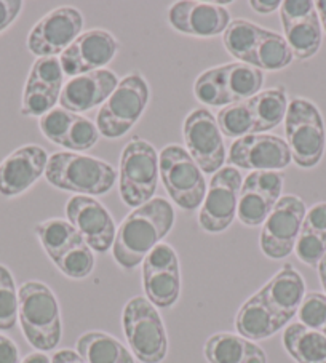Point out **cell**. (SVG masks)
Returning <instances> with one entry per match:
<instances>
[{"label": "cell", "instance_id": "obj_1", "mask_svg": "<svg viewBox=\"0 0 326 363\" xmlns=\"http://www.w3.org/2000/svg\"><path fill=\"white\" fill-rule=\"evenodd\" d=\"M174 208L168 200L154 197L125 218L116 234L112 256L125 271L142 264L146 256L170 234Z\"/></svg>", "mask_w": 326, "mask_h": 363}, {"label": "cell", "instance_id": "obj_2", "mask_svg": "<svg viewBox=\"0 0 326 363\" xmlns=\"http://www.w3.org/2000/svg\"><path fill=\"white\" fill-rule=\"evenodd\" d=\"M18 318L26 341L39 352L58 347L61 312L55 293L42 281L29 280L18 290Z\"/></svg>", "mask_w": 326, "mask_h": 363}, {"label": "cell", "instance_id": "obj_3", "mask_svg": "<svg viewBox=\"0 0 326 363\" xmlns=\"http://www.w3.org/2000/svg\"><path fill=\"white\" fill-rule=\"evenodd\" d=\"M43 177L56 189L90 197L108 194L114 187L118 174L108 162L67 151L48 157Z\"/></svg>", "mask_w": 326, "mask_h": 363}, {"label": "cell", "instance_id": "obj_4", "mask_svg": "<svg viewBox=\"0 0 326 363\" xmlns=\"http://www.w3.org/2000/svg\"><path fill=\"white\" fill-rule=\"evenodd\" d=\"M53 264L69 279H85L95 267V255L77 229L66 220L52 218L34 228Z\"/></svg>", "mask_w": 326, "mask_h": 363}, {"label": "cell", "instance_id": "obj_5", "mask_svg": "<svg viewBox=\"0 0 326 363\" xmlns=\"http://www.w3.org/2000/svg\"><path fill=\"white\" fill-rule=\"evenodd\" d=\"M123 333L131 352L141 363H160L168 354L165 325L155 306L144 296H135L125 304Z\"/></svg>", "mask_w": 326, "mask_h": 363}, {"label": "cell", "instance_id": "obj_6", "mask_svg": "<svg viewBox=\"0 0 326 363\" xmlns=\"http://www.w3.org/2000/svg\"><path fill=\"white\" fill-rule=\"evenodd\" d=\"M285 133L294 164L300 168L320 164L326 147V130L315 104L304 98L291 99L285 117Z\"/></svg>", "mask_w": 326, "mask_h": 363}, {"label": "cell", "instance_id": "obj_7", "mask_svg": "<svg viewBox=\"0 0 326 363\" xmlns=\"http://www.w3.org/2000/svg\"><path fill=\"white\" fill-rule=\"evenodd\" d=\"M159 174V154L152 144L141 138L125 144L118 168V191L123 203L137 208L152 200Z\"/></svg>", "mask_w": 326, "mask_h": 363}, {"label": "cell", "instance_id": "obj_8", "mask_svg": "<svg viewBox=\"0 0 326 363\" xmlns=\"http://www.w3.org/2000/svg\"><path fill=\"white\" fill-rule=\"evenodd\" d=\"M149 103V85L140 72H131L118 80L117 89L96 116L99 135L117 140L127 135L140 121Z\"/></svg>", "mask_w": 326, "mask_h": 363}, {"label": "cell", "instance_id": "obj_9", "mask_svg": "<svg viewBox=\"0 0 326 363\" xmlns=\"http://www.w3.org/2000/svg\"><path fill=\"white\" fill-rule=\"evenodd\" d=\"M159 170L168 196L179 208L197 210L206 196V181L187 149L168 144L159 155Z\"/></svg>", "mask_w": 326, "mask_h": 363}, {"label": "cell", "instance_id": "obj_10", "mask_svg": "<svg viewBox=\"0 0 326 363\" xmlns=\"http://www.w3.org/2000/svg\"><path fill=\"white\" fill-rule=\"evenodd\" d=\"M305 203L298 196H283L262 224L259 245L271 259H283L296 247L305 216Z\"/></svg>", "mask_w": 326, "mask_h": 363}, {"label": "cell", "instance_id": "obj_11", "mask_svg": "<svg viewBox=\"0 0 326 363\" xmlns=\"http://www.w3.org/2000/svg\"><path fill=\"white\" fill-rule=\"evenodd\" d=\"M242 184L243 178L235 167H224L213 174L198 213L200 228L219 234L234 223Z\"/></svg>", "mask_w": 326, "mask_h": 363}, {"label": "cell", "instance_id": "obj_12", "mask_svg": "<svg viewBox=\"0 0 326 363\" xmlns=\"http://www.w3.org/2000/svg\"><path fill=\"white\" fill-rule=\"evenodd\" d=\"M142 286L155 308L168 309L181 295L179 258L168 243H159L142 261Z\"/></svg>", "mask_w": 326, "mask_h": 363}, {"label": "cell", "instance_id": "obj_13", "mask_svg": "<svg viewBox=\"0 0 326 363\" xmlns=\"http://www.w3.org/2000/svg\"><path fill=\"white\" fill-rule=\"evenodd\" d=\"M183 136L187 152L206 174L219 172L225 162V146L216 118L205 108L193 109L186 117Z\"/></svg>", "mask_w": 326, "mask_h": 363}, {"label": "cell", "instance_id": "obj_14", "mask_svg": "<svg viewBox=\"0 0 326 363\" xmlns=\"http://www.w3.org/2000/svg\"><path fill=\"white\" fill-rule=\"evenodd\" d=\"M84 16L74 7H58L40 18L28 35L29 52L39 58L61 55L82 34Z\"/></svg>", "mask_w": 326, "mask_h": 363}, {"label": "cell", "instance_id": "obj_15", "mask_svg": "<svg viewBox=\"0 0 326 363\" xmlns=\"http://www.w3.org/2000/svg\"><path fill=\"white\" fill-rule=\"evenodd\" d=\"M227 160L237 170L279 172L290 165L293 159L283 138L261 133L247 135L232 143Z\"/></svg>", "mask_w": 326, "mask_h": 363}, {"label": "cell", "instance_id": "obj_16", "mask_svg": "<svg viewBox=\"0 0 326 363\" xmlns=\"http://www.w3.org/2000/svg\"><path fill=\"white\" fill-rule=\"evenodd\" d=\"M285 39L298 60H310L322 47V23L310 0H285L280 5Z\"/></svg>", "mask_w": 326, "mask_h": 363}, {"label": "cell", "instance_id": "obj_17", "mask_svg": "<svg viewBox=\"0 0 326 363\" xmlns=\"http://www.w3.org/2000/svg\"><path fill=\"white\" fill-rule=\"evenodd\" d=\"M66 216L93 252L106 253L114 245L117 234L114 218L98 200L74 196L66 205Z\"/></svg>", "mask_w": 326, "mask_h": 363}, {"label": "cell", "instance_id": "obj_18", "mask_svg": "<svg viewBox=\"0 0 326 363\" xmlns=\"http://www.w3.org/2000/svg\"><path fill=\"white\" fill-rule=\"evenodd\" d=\"M117 52L118 42L114 35L104 29H90L61 53L60 62L64 76L77 77L103 69L114 60Z\"/></svg>", "mask_w": 326, "mask_h": 363}, {"label": "cell", "instance_id": "obj_19", "mask_svg": "<svg viewBox=\"0 0 326 363\" xmlns=\"http://www.w3.org/2000/svg\"><path fill=\"white\" fill-rule=\"evenodd\" d=\"M285 178L280 172H252L243 181L238 197L237 216L244 226L264 224L281 199Z\"/></svg>", "mask_w": 326, "mask_h": 363}, {"label": "cell", "instance_id": "obj_20", "mask_svg": "<svg viewBox=\"0 0 326 363\" xmlns=\"http://www.w3.org/2000/svg\"><path fill=\"white\" fill-rule=\"evenodd\" d=\"M62 72L58 58H39L26 80L23 91L21 114L24 117H42L55 109L62 91Z\"/></svg>", "mask_w": 326, "mask_h": 363}, {"label": "cell", "instance_id": "obj_21", "mask_svg": "<svg viewBox=\"0 0 326 363\" xmlns=\"http://www.w3.org/2000/svg\"><path fill=\"white\" fill-rule=\"evenodd\" d=\"M48 154L42 146L26 144L7 155L0 164V196L16 197L45 174Z\"/></svg>", "mask_w": 326, "mask_h": 363}, {"label": "cell", "instance_id": "obj_22", "mask_svg": "<svg viewBox=\"0 0 326 363\" xmlns=\"http://www.w3.org/2000/svg\"><path fill=\"white\" fill-rule=\"evenodd\" d=\"M229 10L216 2L181 0L168 10V23L174 30L192 37H215L230 24Z\"/></svg>", "mask_w": 326, "mask_h": 363}, {"label": "cell", "instance_id": "obj_23", "mask_svg": "<svg viewBox=\"0 0 326 363\" xmlns=\"http://www.w3.org/2000/svg\"><path fill=\"white\" fill-rule=\"evenodd\" d=\"M39 127L43 136L61 147L71 149V152L91 149L99 140L96 123L62 108L52 109L42 116Z\"/></svg>", "mask_w": 326, "mask_h": 363}, {"label": "cell", "instance_id": "obj_24", "mask_svg": "<svg viewBox=\"0 0 326 363\" xmlns=\"http://www.w3.org/2000/svg\"><path fill=\"white\" fill-rule=\"evenodd\" d=\"M259 293L269 311L272 312L279 330H281L291 322L294 315H298L300 303L305 296V284L296 269L291 264H285L261 288Z\"/></svg>", "mask_w": 326, "mask_h": 363}, {"label": "cell", "instance_id": "obj_25", "mask_svg": "<svg viewBox=\"0 0 326 363\" xmlns=\"http://www.w3.org/2000/svg\"><path fill=\"white\" fill-rule=\"evenodd\" d=\"M117 85L118 79L109 69L82 74V76L72 77L62 86L60 104L62 109L74 112V114L90 111L108 101Z\"/></svg>", "mask_w": 326, "mask_h": 363}, {"label": "cell", "instance_id": "obj_26", "mask_svg": "<svg viewBox=\"0 0 326 363\" xmlns=\"http://www.w3.org/2000/svg\"><path fill=\"white\" fill-rule=\"evenodd\" d=\"M208 363H267V355L258 344L234 333L210 336L203 347Z\"/></svg>", "mask_w": 326, "mask_h": 363}, {"label": "cell", "instance_id": "obj_27", "mask_svg": "<svg viewBox=\"0 0 326 363\" xmlns=\"http://www.w3.org/2000/svg\"><path fill=\"white\" fill-rule=\"evenodd\" d=\"M249 116H252V135L267 133L285 121L288 111V96L283 86L259 91L258 95L247 99Z\"/></svg>", "mask_w": 326, "mask_h": 363}, {"label": "cell", "instance_id": "obj_28", "mask_svg": "<svg viewBox=\"0 0 326 363\" xmlns=\"http://www.w3.org/2000/svg\"><path fill=\"white\" fill-rule=\"evenodd\" d=\"M235 330L238 335L253 342L267 340L279 333L272 312L269 311L259 291L249 296L238 309L235 315Z\"/></svg>", "mask_w": 326, "mask_h": 363}, {"label": "cell", "instance_id": "obj_29", "mask_svg": "<svg viewBox=\"0 0 326 363\" xmlns=\"http://www.w3.org/2000/svg\"><path fill=\"white\" fill-rule=\"evenodd\" d=\"M75 349L86 363H136L135 357L117 337L103 331L84 333Z\"/></svg>", "mask_w": 326, "mask_h": 363}, {"label": "cell", "instance_id": "obj_30", "mask_svg": "<svg viewBox=\"0 0 326 363\" xmlns=\"http://www.w3.org/2000/svg\"><path fill=\"white\" fill-rule=\"evenodd\" d=\"M283 347L296 363H326V336L303 323L285 328Z\"/></svg>", "mask_w": 326, "mask_h": 363}, {"label": "cell", "instance_id": "obj_31", "mask_svg": "<svg viewBox=\"0 0 326 363\" xmlns=\"http://www.w3.org/2000/svg\"><path fill=\"white\" fill-rule=\"evenodd\" d=\"M293 58L294 55L285 35L264 29L254 48L249 66L259 69V71H280V69L290 66Z\"/></svg>", "mask_w": 326, "mask_h": 363}, {"label": "cell", "instance_id": "obj_32", "mask_svg": "<svg viewBox=\"0 0 326 363\" xmlns=\"http://www.w3.org/2000/svg\"><path fill=\"white\" fill-rule=\"evenodd\" d=\"M224 82L232 104L258 95L264 84V72L244 62L224 65Z\"/></svg>", "mask_w": 326, "mask_h": 363}, {"label": "cell", "instance_id": "obj_33", "mask_svg": "<svg viewBox=\"0 0 326 363\" xmlns=\"http://www.w3.org/2000/svg\"><path fill=\"white\" fill-rule=\"evenodd\" d=\"M264 29L249 23L248 20H232L223 33V43L227 52L240 62L249 65L254 48L258 45Z\"/></svg>", "mask_w": 326, "mask_h": 363}, {"label": "cell", "instance_id": "obj_34", "mask_svg": "<svg viewBox=\"0 0 326 363\" xmlns=\"http://www.w3.org/2000/svg\"><path fill=\"white\" fill-rule=\"evenodd\" d=\"M193 93L200 103L215 108H225L232 104L224 82V66L211 67L197 77Z\"/></svg>", "mask_w": 326, "mask_h": 363}, {"label": "cell", "instance_id": "obj_35", "mask_svg": "<svg viewBox=\"0 0 326 363\" xmlns=\"http://www.w3.org/2000/svg\"><path fill=\"white\" fill-rule=\"evenodd\" d=\"M216 122L223 136L238 140V138L252 135L253 123L252 116H249L247 99L240 103L225 106V108L219 111Z\"/></svg>", "mask_w": 326, "mask_h": 363}, {"label": "cell", "instance_id": "obj_36", "mask_svg": "<svg viewBox=\"0 0 326 363\" xmlns=\"http://www.w3.org/2000/svg\"><path fill=\"white\" fill-rule=\"evenodd\" d=\"M18 320V290L10 269L0 264V331L15 328Z\"/></svg>", "mask_w": 326, "mask_h": 363}, {"label": "cell", "instance_id": "obj_37", "mask_svg": "<svg viewBox=\"0 0 326 363\" xmlns=\"http://www.w3.org/2000/svg\"><path fill=\"white\" fill-rule=\"evenodd\" d=\"M298 317L299 323H303L304 327L322 333L326 325V295L317 291L307 293L300 303Z\"/></svg>", "mask_w": 326, "mask_h": 363}, {"label": "cell", "instance_id": "obj_38", "mask_svg": "<svg viewBox=\"0 0 326 363\" xmlns=\"http://www.w3.org/2000/svg\"><path fill=\"white\" fill-rule=\"evenodd\" d=\"M294 253L304 264L318 267V262L326 255V235L312 233L309 229L300 228Z\"/></svg>", "mask_w": 326, "mask_h": 363}, {"label": "cell", "instance_id": "obj_39", "mask_svg": "<svg viewBox=\"0 0 326 363\" xmlns=\"http://www.w3.org/2000/svg\"><path fill=\"white\" fill-rule=\"evenodd\" d=\"M303 229H309L312 233L326 235V202L313 205L312 208L305 213Z\"/></svg>", "mask_w": 326, "mask_h": 363}, {"label": "cell", "instance_id": "obj_40", "mask_svg": "<svg viewBox=\"0 0 326 363\" xmlns=\"http://www.w3.org/2000/svg\"><path fill=\"white\" fill-rule=\"evenodd\" d=\"M21 0H0V33L15 23L23 10Z\"/></svg>", "mask_w": 326, "mask_h": 363}, {"label": "cell", "instance_id": "obj_41", "mask_svg": "<svg viewBox=\"0 0 326 363\" xmlns=\"http://www.w3.org/2000/svg\"><path fill=\"white\" fill-rule=\"evenodd\" d=\"M0 363H20L18 346L4 335H0Z\"/></svg>", "mask_w": 326, "mask_h": 363}, {"label": "cell", "instance_id": "obj_42", "mask_svg": "<svg viewBox=\"0 0 326 363\" xmlns=\"http://www.w3.org/2000/svg\"><path fill=\"white\" fill-rule=\"evenodd\" d=\"M280 0H252L249 2V7L261 15H269L275 10H280Z\"/></svg>", "mask_w": 326, "mask_h": 363}, {"label": "cell", "instance_id": "obj_43", "mask_svg": "<svg viewBox=\"0 0 326 363\" xmlns=\"http://www.w3.org/2000/svg\"><path fill=\"white\" fill-rule=\"evenodd\" d=\"M52 363H86L82 357L71 349H61L52 357Z\"/></svg>", "mask_w": 326, "mask_h": 363}, {"label": "cell", "instance_id": "obj_44", "mask_svg": "<svg viewBox=\"0 0 326 363\" xmlns=\"http://www.w3.org/2000/svg\"><path fill=\"white\" fill-rule=\"evenodd\" d=\"M20 363H52V359H48V355L43 352H33L24 357Z\"/></svg>", "mask_w": 326, "mask_h": 363}, {"label": "cell", "instance_id": "obj_45", "mask_svg": "<svg viewBox=\"0 0 326 363\" xmlns=\"http://www.w3.org/2000/svg\"><path fill=\"white\" fill-rule=\"evenodd\" d=\"M315 10L320 18V23H322V28L326 33V0H318V2H315Z\"/></svg>", "mask_w": 326, "mask_h": 363}, {"label": "cell", "instance_id": "obj_46", "mask_svg": "<svg viewBox=\"0 0 326 363\" xmlns=\"http://www.w3.org/2000/svg\"><path fill=\"white\" fill-rule=\"evenodd\" d=\"M318 277H320V281H322V286L325 290V295H326V255L322 258V261L318 262Z\"/></svg>", "mask_w": 326, "mask_h": 363}, {"label": "cell", "instance_id": "obj_47", "mask_svg": "<svg viewBox=\"0 0 326 363\" xmlns=\"http://www.w3.org/2000/svg\"><path fill=\"white\" fill-rule=\"evenodd\" d=\"M322 335H325V336H326V325H325V328L322 330Z\"/></svg>", "mask_w": 326, "mask_h": 363}]
</instances>
